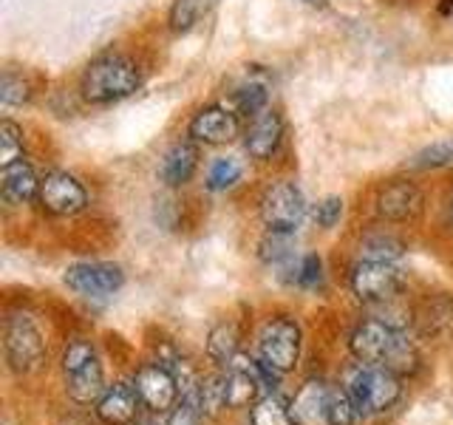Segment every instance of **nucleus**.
<instances>
[{"instance_id":"1","label":"nucleus","mask_w":453,"mask_h":425,"mask_svg":"<svg viewBox=\"0 0 453 425\" xmlns=\"http://www.w3.org/2000/svg\"><path fill=\"white\" fill-rule=\"evenodd\" d=\"M351 352L360 363L368 366H382L394 375H411L417 372L419 354L414 344L408 340L405 329L394 326L382 318H368L357 329L351 332Z\"/></svg>"},{"instance_id":"2","label":"nucleus","mask_w":453,"mask_h":425,"mask_svg":"<svg viewBox=\"0 0 453 425\" xmlns=\"http://www.w3.org/2000/svg\"><path fill=\"white\" fill-rule=\"evenodd\" d=\"M142 85V71L127 54L108 51L103 57L91 60L80 80L82 99L91 105H111L119 99L131 97Z\"/></svg>"},{"instance_id":"3","label":"nucleus","mask_w":453,"mask_h":425,"mask_svg":"<svg viewBox=\"0 0 453 425\" xmlns=\"http://www.w3.org/2000/svg\"><path fill=\"white\" fill-rule=\"evenodd\" d=\"M292 414L297 425H354L357 408L346 389L326 380H306L292 400Z\"/></svg>"},{"instance_id":"4","label":"nucleus","mask_w":453,"mask_h":425,"mask_svg":"<svg viewBox=\"0 0 453 425\" xmlns=\"http://www.w3.org/2000/svg\"><path fill=\"white\" fill-rule=\"evenodd\" d=\"M346 394L351 397L357 414L363 417L382 414V411H388L400 400V394H403L400 375H394L382 366L360 363L357 368H351L346 375Z\"/></svg>"},{"instance_id":"5","label":"nucleus","mask_w":453,"mask_h":425,"mask_svg":"<svg viewBox=\"0 0 453 425\" xmlns=\"http://www.w3.org/2000/svg\"><path fill=\"white\" fill-rule=\"evenodd\" d=\"M306 219V196L295 182L273 184L261 198V221L269 233H295Z\"/></svg>"},{"instance_id":"6","label":"nucleus","mask_w":453,"mask_h":425,"mask_svg":"<svg viewBox=\"0 0 453 425\" xmlns=\"http://www.w3.org/2000/svg\"><path fill=\"white\" fill-rule=\"evenodd\" d=\"M261 360L278 375H287L301 358V329L289 318H275L261 332Z\"/></svg>"},{"instance_id":"7","label":"nucleus","mask_w":453,"mask_h":425,"mask_svg":"<svg viewBox=\"0 0 453 425\" xmlns=\"http://www.w3.org/2000/svg\"><path fill=\"white\" fill-rule=\"evenodd\" d=\"M4 349H6V360L14 372H32V368L40 366L42 354H46V344H42L37 323L28 315H23V312L6 321Z\"/></svg>"},{"instance_id":"8","label":"nucleus","mask_w":453,"mask_h":425,"mask_svg":"<svg viewBox=\"0 0 453 425\" xmlns=\"http://www.w3.org/2000/svg\"><path fill=\"white\" fill-rule=\"evenodd\" d=\"M403 275L394 261H368L363 259L351 273V292L363 304H382L400 292Z\"/></svg>"},{"instance_id":"9","label":"nucleus","mask_w":453,"mask_h":425,"mask_svg":"<svg viewBox=\"0 0 453 425\" xmlns=\"http://www.w3.org/2000/svg\"><path fill=\"white\" fill-rule=\"evenodd\" d=\"M134 389L139 394V400L145 408L156 411V414H167L179 406V394H181V382L179 377L170 372L162 363H150L142 366L136 377H134Z\"/></svg>"},{"instance_id":"10","label":"nucleus","mask_w":453,"mask_h":425,"mask_svg":"<svg viewBox=\"0 0 453 425\" xmlns=\"http://www.w3.org/2000/svg\"><path fill=\"white\" fill-rule=\"evenodd\" d=\"M37 202L51 216H77L88 205V190L82 188L77 176L65 174V170H51L40 182Z\"/></svg>"},{"instance_id":"11","label":"nucleus","mask_w":453,"mask_h":425,"mask_svg":"<svg viewBox=\"0 0 453 425\" xmlns=\"http://www.w3.org/2000/svg\"><path fill=\"white\" fill-rule=\"evenodd\" d=\"M125 283V273L117 264L105 261H82L65 269V287L82 298H108L119 292Z\"/></svg>"},{"instance_id":"12","label":"nucleus","mask_w":453,"mask_h":425,"mask_svg":"<svg viewBox=\"0 0 453 425\" xmlns=\"http://www.w3.org/2000/svg\"><path fill=\"white\" fill-rule=\"evenodd\" d=\"M374 205H377V216L382 221L400 224V221H414L419 216L422 205H425V196L414 182L394 179L388 184H382Z\"/></svg>"},{"instance_id":"13","label":"nucleus","mask_w":453,"mask_h":425,"mask_svg":"<svg viewBox=\"0 0 453 425\" xmlns=\"http://www.w3.org/2000/svg\"><path fill=\"white\" fill-rule=\"evenodd\" d=\"M188 134L198 145H226L241 134L238 113L226 105H207L190 120Z\"/></svg>"},{"instance_id":"14","label":"nucleus","mask_w":453,"mask_h":425,"mask_svg":"<svg viewBox=\"0 0 453 425\" xmlns=\"http://www.w3.org/2000/svg\"><path fill=\"white\" fill-rule=\"evenodd\" d=\"M283 142V117L275 108H264L261 113H255L244 131V148L252 159L266 162L278 153Z\"/></svg>"},{"instance_id":"15","label":"nucleus","mask_w":453,"mask_h":425,"mask_svg":"<svg viewBox=\"0 0 453 425\" xmlns=\"http://www.w3.org/2000/svg\"><path fill=\"white\" fill-rule=\"evenodd\" d=\"M40 182L42 179L37 176L35 165L23 156V159L9 162L0 170V196L9 207H23L28 202H37Z\"/></svg>"},{"instance_id":"16","label":"nucleus","mask_w":453,"mask_h":425,"mask_svg":"<svg viewBox=\"0 0 453 425\" xmlns=\"http://www.w3.org/2000/svg\"><path fill=\"white\" fill-rule=\"evenodd\" d=\"M142 400L134 386L127 382H113V386L105 389V394L99 397L96 403V414L105 425H131L136 420Z\"/></svg>"},{"instance_id":"17","label":"nucleus","mask_w":453,"mask_h":425,"mask_svg":"<svg viewBox=\"0 0 453 425\" xmlns=\"http://www.w3.org/2000/svg\"><path fill=\"white\" fill-rule=\"evenodd\" d=\"M196 167H198V148L193 142H176L159 162V182L167 184V188H181V184H188L193 179Z\"/></svg>"},{"instance_id":"18","label":"nucleus","mask_w":453,"mask_h":425,"mask_svg":"<svg viewBox=\"0 0 453 425\" xmlns=\"http://www.w3.org/2000/svg\"><path fill=\"white\" fill-rule=\"evenodd\" d=\"M65 389L77 403H99V397L105 394V380H103V366L94 358L77 372L65 375Z\"/></svg>"},{"instance_id":"19","label":"nucleus","mask_w":453,"mask_h":425,"mask_svg":"<svg viewBox=\"0 0 453 425\" xmlns=\"http://www.w3.org/2000/svg\"><path fill=\"white\" fill-rule=\"evenodd\" d=\"M250 422L252 425H297L292 414V403H287L280 394H273V391L252 403Z\"/></svg>"},{"instance_id":"20","label":"nucleus","mask_w":453,"mask_h":425,"mask_svg":"<svg viewBox=\"0 0 453 425\" xmlns=\"http://www.w3.org/2000/svg\"><path fill=\"white\" fill-rule=\"evenodd\" d=\"M216 6V0H173L170 6V28L176 35H184L202 23Z\"/></svg>"},{"instance_id":"21","label":"nucleus","mask_w":453,"mask_h":425,"mask_svg":"<svg viewBox=\"0 0 453 425\" xmlns=\"http://www.w3.org/2000/svg\"><path fill=\"white\" fill-rule=\"evenodd\" d=\"M207 352H210V358L216 363L230 366L241 354L238 352V329H235V326L233 323H219L207 337Z\"/></svg>"},{"instance_id":"22","label":"nucleus","mask_w":453,"mask_h":425,"mask_svg":"<svg viewBox=\"0 0 453 425\" xmlns=\"http://www.w3.org/2000/svg\"><path fill=\"white\" fill-rule=\"evenodd\" d=\"M241 176H244V167H241V162L235 159V156H221V159H216L210 165L207 170V190L210 193H224L235 188V184L241 182Z\"/></svg>"},{"instance_id":"23","label":"nucleus","mask_w":453,"mask_h":425,"mask_svg":"<svg viewBox=\"0 0 453 425\" xmlns=\"http://www.w3.org/2000/svg\"><path fill=\"white\" fill-rule=\"evenodd\" d=\"M261 259L275 267H297L295 264V247L292 233H269L261 241Z\"/></svg>"},{"instance_id":"24","label":"nucleus","mask_w":453,"mask_h":425,"mask_svg":"<svg viewBox=\"0 0 453 425\" xmlns=\"http://www.w3.org/2000/svg\"><path fill=\"white\" fill-rule=\"evenodd\" d=\"M23 151H26L23 128L12 120H4L0 122V165L23 159Z\"/></svg>"},{"instance_id":"25","label":"nucleus","mask_w":453,"mask_h":425,"mask_svg":"<svg viewBox=\"0 0 453 425\" xmlns=\"http://www.w3.org/2000/svg\"><path fill=\"white\" fill-rule=\"evenodd\" d=\"M403 250V241H396L394 236H368L360 244V255L368 261H396Z\"/></svg>"},{"instance_id":"26","label":"nucleus","mask_w":453,"mask_h":425,"mask_svg":"<svg viewBox=\"0 0 453 425\" xmlns=\"http://www.w3.org/2000/svg\"><path fill=\"white\" fill-rule=\"evenodd\" d=\"M235 113H244V117H255V113H261L264 108H269V94L261 82H247L241 85L235 91Z\"/></svg>"},{"instance_id":"27","label":"nucleus","mask_w":453,"mask_h":425,"mask_svg":"<svg viewBox=\"0 0 453 425\" xmlns=\"http://www.w3.org/2000/svg\"><path fill=\"white\" fill-rule=\"evenodd\" d=\"M28 99H32V85H28L23 77L6 71L4 80H0V103L12 108V105H26Z\"/></svg>"},{"instance_id":"28","label":"nucleus","mask_w":453,"mask_h":425,"mask_svg":"<svg viewBox=\"0 0 453 425\" xmlns=\"http://www.w3.org/2000/svg\"><path fill=\"white\" fill-rule=\"evenodd\" d=\"M311 219H315V224L323 227V230H332V227L343 219V198L340 196L320 198V202L311 207Z\"/></svg>"},{"instance_id":"29","label":"nucleus","mask_w":453,"mask_h":425,"mask_svg":"<svg viewBox=\"0 0 453 425\" xmlns=\"http://www.w3.org/2000/svg\"><path fill=\"white\" fill-rule=\"evenodd\" d=\"M320 281H323V261L318 255H303L295 267V283L303 290H315L320 287Z\"/></svg>"},{"instance_id":"30","label":"nucleus","mask_w":453,"mask_h":425,"mask_svg":"<svg viewBox=\"0 0 453 425\" xmlns=\"http://www.w3.org/2000/svg\"><path fill=\"white\" fill-rule=\"evenodd\" d=\"M96 358L94 346L88 344V340H71V344L65 346L63 352V372H77V368H82L85 363H91Z\"/></svg>"},{"instance_id":"31","label":"nucleus","mask_w":453,"mask_h":425,"mask_svg":"<svg viewBox=\"0 0 453 425\" xmlns=\"http://www.w3.org/2000/svg\"><path fill=\"white\" fill-rule=\"evenodd\" d=\"M448 221H450V227H453V198H450V205H448Z\"/></svg>"},{"instance_id":"32","label":"nucleus","mask_w":453,"mask_h":425,"mask_svg":"<svg viewBox=\"0 0 453 425\" xmlns=\"http://www.w3.org/2000/svg\"><path fill=\"white\" fill-rule=\"evenodd\" d=\"M309 4H323V0H309Z\"/></svg>"},{"instance_id":"33","label":"nucleus","mask_w":453,"mask_h":425,"mask_svg":"<svg viewBox=\"0 0 453 425\" xmlns=\"http://www.w3.org/2000/svg\"><path fill=\"white\" fill-rule=\"evenodd\" d=\"M142 425H159V422H142Z\"/></svg>"},{"instance_id":"34","label":"nucleus","mask_w":453,"mask_h":425,"mask_svg":"<svg viewBox=\"0 0 453 425\" xmlns=\"http://www.w3.org/2000/svg\"><path fill=\"white\" fill-rule=\"evenodd\" d=\"M450 153H453V139H450Z\"/></svg>"}]
</instances>
